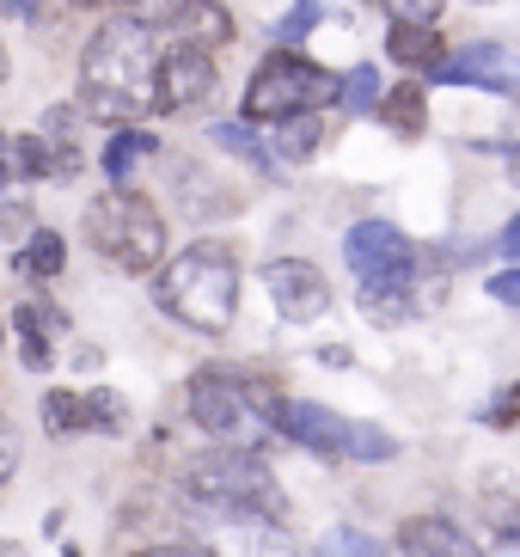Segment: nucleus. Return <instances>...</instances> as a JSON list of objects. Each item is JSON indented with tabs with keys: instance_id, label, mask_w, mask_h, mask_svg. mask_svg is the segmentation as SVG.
<instances>
[{
	"instance_id": "obj_1",
	"label": "nucleus",
	"mask_w": 520,
	"mask_h": 557,
	"mask_svg": "<svg viewBox=\"0 0 520 557\" xmlns=\"http://www.w3.org/2000/svg\"><path fill=\"white\" fill-rule=\"evenodd\" d=\"M153 32L129 25L116 13L92 32V44L81 50V104L98 123H135L141 111H153Z\"/></svg>"
},
{
	"instance_id": "obj_2",
	"label": "nucleus",
	"mask_w": 520,
	"mask_h": 557,
	"mask_svg": "<svg viewBox=\"0 0 520 557\" xmlns=\"http://www.w3.org/2000/svg\"><path fill=\"white\" fill-rule=\"evenodd\" d=\"M153 300L165 319L221 337L239 312V251L221 239H196L184 251H165V263L153 270Z\"/></svg>"
},
{
	"instance_id": "obj_3",
	"label": "nucleus",
	"mask_w": 520,
	"mask_h": 557,
	"mask_svg": "<svg viewBox=\"0 0 520 557\" xmlns=\"http://www.w3.org/2000/svg\"><path fill=\"white\" fill-rule=\"evenodd\" d=\"M190 423L209 435L214 447H239V454H263L276 442L270 429V410H276V393L251 374H227V368H202L190 374Z\"/></svg>"
},
{
	"instance_id": "obj_4",
	"label": "nucleus",
	"mask_w": 520,
	"mask_h": 557,
	"mask_svg": "<svg viewBox=\"0 0 520 557\" xmlns=\"http://www.w3.org/2000/svg\"><path fill=\"white\" fill-rule=\"evenodd\" d=\"M86 239H92L123 276H153L165 263V251H172L165 214L153 209L141 190H111V197H98L92 214H86Z\"/></svg>"
},
{
	"instance_id": "obj_5",
	"label": "nucleus",
	"mask_w": 520,
	"mask_h": 557,
	"mask_svg": "<svg viewBox=\"0 0 520 557\" xmlns=\"http://www.w3.org/2000/svg\"><path fill=\"white\" fill-rule=\"evenodd\" d=\"M178 521L190 527L196 552L209 557H300L288 527L263 508H227V503H190L178 496Z\"/></svg>"
},
{
	"instance_id": "obj_6",
	"label": "nucleus",
	"mask_w": 520,
	"mask_h": 557,
	"mask_svg": "<svg viewBox=\"0 0 520 557\" xmlns=\"http://www.w3.org/2000/svg\"><path fill=\"white\" fill-rule=\"evenodd\" d=\"M337 99V74H325L319 62L294 50H270L258 62V74L245 81V123H282V116L325 111Z\"/></svg>"
},
{
	"instance_id": "obj_7",
	"label": "nucleus",
	"mask_w": 520,
	"mask_h": 557,
	"mask_svg": "<svg viewBox=\"0 0 520 557\" xmlns=\"http://www.w3.org/2000/svg\"><path fill=\"white\" fill-rule=\"evenodd\" d=\"M178 491L190 503H227V508H263L276 515L282 508V484L276 472L263 466V454H239V447H209L196 454L178 472Z\"/></svg>"
},
{
	"instance_id": "obj_8",
	"label": "nucleus",
	"mask_w": 520,
	"mask_h": 557,
	"mask_svg": "<svg viewBox=\"0 0 520 557\" xmlns=\"http://www.w3.org/2000/svg\"><path fill=\"white\" fill-rule=\"evenodd\" d=\"M343 258H349L356 282L368 288V282H417L423 251L410 246L392 221H356V227L343 233Z\"/></svg>"
},
{
	"instance_id": "obj_9",
	"label": "nucleus",
	"mask_w": 520,
	"mask_h": 557,
	"mask_svg": "<svg viewBox=\"0 0 520 557\" xmlns=\"http://www.w3.org/2000/svg\"><path fill=\"white\" fill-rule=\"evenodd\" d=\"M263 295H270L276 319H288V325H312V319L331 312V282H325V270L307 263V258H270L263 263Z\"/></svg>"
},
{
	"instance_id": "obj_10",
	"label": "nucleus",
	"mask_w": 520,
	"mask_h": 557,
	"mask_svg": "<svg viewBox=\"0 0 520 557\" xmlns=\"http://www.w3.org/2000/svg\"><path fill=\"white\" fill-rule=\"evenodd\" d=\"M214 92V50H196V44H172V50L153 62V111H190Z\"/></svg>"
},
{
	"instance_id": "obj_11",
	"label": "nucleus",
	"mask_w": 520,
	"mask_h": 557,
	"mask_svg": "<svg viewBox=\"0 0 520 557\" xmlns=\"http://www.w3.org/2000/svg\"><path fill=\"white\" fill-rule=\"evenodd\" d=\"M44 423L49 435H74V429H92V435H123L129 429V405H123V393H111V386H92V393H49L44 398Z\"/></svg>"
},
{
	"instance_id": "obj_12",
	"label": "nucleus",
	"mask_w": 520,
	"mask_h": 557,
	"mask_svg": "<svg viewBox=\"0 0 520 557\" xmlns=\"http://www.w3.org/2000/svg\"><path fill=\"white\" fill-rule=\"evenodd\" d=\"M270 429L288 435L294 447H307V454H325V459H343V442H349V417L325 410V405H307V398H276Z\"/></svg>"
},
{
	"instance_id": "obj_13",
	"label": "nucleus",
	"mask_w": 520,
	"mask_h": 557,
	"mask_svg": "<svg viewBox=\"0 0 520 557\" xmlns=\"http://www.w3.org/2000/svg\"><path fill=\"white\" fill-rule=\"evenodd\" d=\"M13 331H18V361L32 368V374H49V361H55V349L67 344V312L55 307L49 295H32V300H18L13 312Z\"/></svg>"
},
{
	"instance_id": "obj_14",
	"label": "nucleus",
	"mask_w": 520,
	"mask_h": 557,
	"mask_svg": "<svg viewBox=\"0 0 520 557\" xmlns=\"http://www.w3.org/2000/svg\"><path fill=\"white\" fill-rule=\"evenodd\" d=\"M435 74L441 81H454V86H484V92H496V99L515 92V55H508V44H496V37L466 44L459 55H441Z\"/></svg>"
},
{
	"instance_id": "obj_15",
	"label": "nucleus",
	"mask_w": 520,
	"mask_h": 557,
	"mask_svg": "<svg viewBox=\"0 0 520 557\" xmlns=\"http://www.w3.org/2000/svg\"><path fill=\"white\" fill-rule=\"evenodd\" d=\"M398 557H484L478 540L447 515H410L398 527Z\"/></svg>"
},
{
	"instance_id": "obj_16",
	"label": "nucleus",
	"mask_w": 520,
	"mask_h": 557,
	"mask_svg": "<svg viewBox=\"0 0 520 557\" xmlns=\"http://www.w3.org/2000/svg\"><path fill=\"white\" fill-rule=\"evenodd\" d=\"M37 135L49 148V178H74L81 172V104H49Z\"/></svg>"
},
{
	"instance_id": "obj_17",
	"label": "nucleus",
	"mask_w": 520,
	"mask_h": 557,
	"mask_svg": "<svg viewBox=\"0 0 520 557\" xmlns=\"http://www.w3.org/2000/svg\"><path fill=\"white\" fill-rule=\"evenodd\" d=\"M172 37L196 44V50H221V44H233V13L221 0H190L178 13V25H172Z\"/></svg>"
},
{
	"instance_id": "obj_18",
	"label": "nucleus",
	"mask_w": 520,
	"mask_h": 557,
	"mask_svg": "<svg viewBox=\"0 0 520 557\" xmlns=\"http://www.w3.org/2000/svg\"><path fill=\"white\" fill-rule=\"evenodd\" d=\"M417 282H368V288H361V319H368V325H410V319H417Z\"/></svg>"
},
{
	"instance_id": "obj_19",
	"label": "nucleus",
	"mask_w": 520,
	"mask_h": 557,
	"mask_svg": "<svg viewBox=\"0 0 520 557\" xmlns=\"http://www.w3.org/2000/svg\"><path fill=\"white\" fill-rule=\"evenodd\" d=\"M62 263H67V239L55 227H32L25 239H18V258L13 270L25 282H49V276H62Z\"/></svg>"
},
{
	"instance_id": "obj_20",
	"label": "nucleus",
	"mask_w": 520,
	"mask_h": 557,
	"mask_svg": "<svg viewBox=\"0 0 520 557\" xmlns=\"http://www.w3.org/2000/svg\"><path fill=\"white\" fill-rule=\"evenodd\" d=\"M386 55L398 67H410V74H417V67H423V74H435V62L447 50H441L435 25H392V32H386Z\"/></svg>"
},
{
	"instance_id": "obj_21",
	"label": "nucleus",
	"mask_w": 520,
	"mask_h": 557,
	"mask_svg": "<svg viewBox=\"0 0 520 557\" xmlns=\"http://www.w3.org/2000/svg\"><path fill=\"white\" fill-rule=\"evenodd\" d=\"M270 148L263 153H282L288 165H307L312 160V148H319V111H307V116H282V123H270Z\"/></svg>"
},
{
	"instance_id": "obj_22",
	"label": "nucleus",
	"mask_w": 520,
	"mask_h": 557,
	"mask_svg": "<svg viewBox=\"0 0 520 557\" xmlns=\"http://www.w3.org/2000/svg\"><path fill=\"white\" fill-rule=\"evenodd\" d=\"M147 153H160V141H153L147 129H116V135H111V148H104V172L123 184V178H129V165L147 160Z\"/></svg>"
},
{
	"instance_id": "obj_23",
	"label": "nucleus",
	"mask_w": 520,
	"mask_h": 557,
	"mask_svg": "<svg viewBox=\"0 0 520 557\" xmlns=\"http://www.w3.org/2000/svg\"><path fill=\"white\" fill-rule=\"evenodd\" d=\"M380 116H386L398 135H423V92L417 86H398V92H380V104H374Z\"/></svg>"
},
{
	"instance_id": "obj_24",
	"label": "nucleus",
	"mask_w": 520,
	"mask_h": 557,
	"mask_svg": "<svg viewBox=\"0 0 520 557\" xmlns=\"http://www.w3.org/2000/svg\"><path fill=\"white\" fill-rule=\"evenodd\" d=\"M337 104H343V111H356V116L374 111V104H380V74H374V67H368V62L349 67V74L337 81Z\"/></svg>"
},
{
	"instance_id": "obj_25",
	"label": "nucleus",
	"mask_w": 520,
	"mask_h": 557,
	"mask_svg": "<svg viewBox=\"0 0 520 557\" xmlns=\"http://www.w3.org/2000/svg\"><path fill=\"white\" fill-rule=\"evenodd\" d=\"M184 7H190V0H123V18L141 25V32H172Z\"/></svg>"
},
{
	"instance_id": "obj_26",
	"label": "nucleus",
	"mask_w": 520,
	"mask_h": 557,
	"mask_svg": "<svg viewBox=\"0 0 520 557\" xmlns=\"http://www.w3.org/2000/svg\"><path fill=\"white\" fill-rule=\"evenodd\" d=\"M319 557H386V552H380V540L361 533V527H331L325 540H319Z\"/></svg>"
},
{
	"instance_id": "obj_27",
	"label": "nucleus",
	"mask_w": 520,
	"mask_h": 557,
	"mask_svg": "<svg viewBox=\"0 0 520 557\" xmlns=\"http://www.w3.org/2000/svg\"><path fill=\"white\" fill-rule=\"evenodd\" d=\"M214 148H227V153H245V160H258L263 165V141L251 135V123H214Z\"/></svg>"
},
{
	"instance_id": "obj_28",
	"label": "nucleus",
	"mask_w": 520,
	"mask_h": 557,
	"mask_svg": "<svg viewBox=\"0 0 520 557\" xmlns=\"http://www.w3.org/2000/svg\"><path fill=\"white\" fill-rule=\"evenodd\" d=\"M319 18H325V7H319V0H294V13H288V18H282V25H276L282 50H294V44H300V37H307L312 25H319Z\"/></svg>"
},
{
	"instance_id": "obj_29",
	"label": "nucleus",
	"mask_w": 520,
	"mask_h": 557,
	"mask_svg": "<svg viewBox=\"0 0 520 557\" xmlns=\"http://www.w3.org/2000/svg\"><path fill=\"white\" fill-rule=\"evenodd\" d=\"M392 25H435L441 18V0H380Z\"/></svg>"
},
{
	"instance_id": "obj_30",
	"label": "nucleus",
	"mask_w": 520,
	"mask_h": 557,
	"mask_svg": "<svg viewBox=\"0 0 520 557\" xmlns=\"http://www.w3.org/2000/svg\"><path fill=\"white\" fill-rule=\"evenodd\" d=\"M18 454H25V435H18L13 417H0V484L18 472Z\"/></svg>"
},
{
	"instance_id": "obj_31",
	"label": "nucleus",
	"mask_w": 520,
	"mask_h": 557,
	"mask_svg": "<svg viewBox=\"0 0 520 557\" xmlns=\"http://www.w3.org/2000/svg\"><path fill=\"white\" fill-rule=\"evenodd\" d=\"M0 233H7V239H25V209H18V202H7V209H0Z\"/></svg>"
},
{
	"instance_id": "obj_32",
	"label": "nucleus",
	"mask_w": 520,
	"mask_h": 557,
	"mask_svg": "<svg viewBox=\"0 0 520 557\" xmlns=\"http://www.w3.org/2000/svg\"><path fill=\"white\" fill-rule=\"evenodd\" d=\"M490 295L503 300V307H515V295H520V276H515V270H503V276L490 282Z\"/></svg>"
},
{
	"instance_id": "obj_33",
	"label": "nucleus",
	"mask_w": 520,
	"mask_h": 557,
	"mask_svg": "<svg viewBox=\"0 0 520 557\" xmlns=\"http://www.w3.org/2000/svg\"><path fill=\"white\" fill-rule=\"evenodd\" d=\"M0 13H13V18H25V25H32V18L44 13V0H0Z\"/></svg>"
},
{
	"instance_id": "obj_34",
	"label": "nucleus",
	"mask_w": 520,
	"mask_h": 557,
	"mask_svg": "<svg viewBox=\"0 0 520 557\" xmlns=\"http://www.w3.org/2000/svg\"><path fill=\"white\" fill-rule=\"evenodd\" d=\"M496 398H503V405L490 410V423H496V429H508V423H515V393H496Z\"/></svg>"
},
{
	"instance_id": "obj_35",
	"label": "nucleus",
	"mask_w": 520,
	"mask_h": 557,
	"mask_svg": "<svg viewBox=\"0 0 520 557\" xmlns=\"http://www.w3.org/2000/svg\"><path fill=\"white\" fill-rule=\"evenodd\" d=\"M141 557H209V552H196V545H153V552Z\"/></svg>"
},
{
	"instance_id": "obj_36",
	"label": "nucleus",
	"mask_w": 520,
	"mask_h": 557,
	"mask_svg": "<svg viewBox=\"0 0 520 557\" xmlns=\"http://www.w3.org/2000/svg\"><path fill=\"white\" fill-rule=\"evenodd\" d=\"M7 178H13V165H7V135H0V190H7Z\"/></svg>"
},
{
	"instance_id": "obj_37",
	"label": "nucleus",
	"mask_w": 520,
	"mask_h": 557,
	"mask_svg": "<svg viewBox=\"0 0 520 557\" xmlns=\"http://www.w3.org/2000/svg\"><path fill=\"white\" fill-rule=\"evenodd\" d=\"M0 557H25V552H18V540H0Z\"/></svg>"
},
{
	"instance_id": "obj_38",
	"label": "nucleus",
	"mask_w": 520,
	"mask_h": 557,
	"mask_svg": "<svg viewBox=\"0 0 520 557\" xmlns=\"http://www.w3.org/2000/svg\"><path fill=\"white\" fill-rule=\"evenodd\" d=\"M67 7H116V0H67Z\"/></svg>"
},
{
	"instance_id": "obj_39",
	"label": "nucleus",
	"mask_w": 520,
	"mask_h": 557,
	"mask_svg": "<svg viewBox=\"0 0 520 557\" xmlns=\"http://www.w3.org/2000/svg\"><path fill=\"white\" fill-rule=\"evenodd\" d=\"M0 81H7V50H0Z\"/></svg>"
},
{
	"instance_id": "obj_40",
	"label": "nucleus",
	"mask_w": 520,
	"mask_h": 557,
	"mask_svg": "<svg viewBox=\"0 0 520 557\" xmlns=\"http://www.w3.org/2000/svg\"><path fill=\"white\" fill-rule=\"evenodd\" d=\"M472 7H490V0H472Z\"/></svg>"
},
{
	"instance_id": "obj_41",
	"label": "nucleus",
	"mask_w": 520,
	"mask_h": 557,
	"mask_svg": "<svg viewBox=\"0 0 520 557\" xmlns=\"http://www.w3.org/2000/svg\"><path fill=\"white\" fill-rule=\"evenodd\" d=\"M0 337H7V325H0Z\"/></svg>"
}]
</instances>
